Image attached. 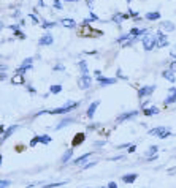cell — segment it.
<instances>
[{"mask_svg": "<svg viewBox=\"0 0 176 188\" xmlns=\"http://www.w3.org/2000/svg\"><path fill=\"white\" fill-rule=\"evenodd\" d=\"M105 188H117V185H116V182H110V183H108Z\"/></svg>", "mask_w": 176, "mask_h": 188, "instance_id": "cell-48", "label": "cell"}, {"mask_svg": "<svg viewBox=\"0 0 176 188\" xmlns=\"http://www.w3.org/2000/svg\"><path fill=\"white\" fill-rule=\"evenodd\" d=\"M18 128H19L18 125H11L10 128H7V130L3 131V134H2V136H0V144H3V142H5V141H7L10 136H13V133H15Z\"/></svg>", "mask_w": 176, "mask_h": 188, "instance_id": "cell-12", "label": "cell"}, {"mask_svg": "<svg viewBox=\"0 0 176 188\" xmlns=\"http://www.w3.org/2000/svg\"><path fill=\"white\" fill-rule=\"evenodd\" d=\"M54 71H65L64 63H57V65H54Z\"/></svg>", "mask_w": 176, "mask_h": 188, "instance_id": "cell-37", "label": "cell"}, {"mask_svg": "<svg viewBox=\"0 0 176 188\" xmlns=\"http://www.w3.org/2000/svg\"><path fill=\"white\" fill-rule=\"evenodd\" d=\"M54 43V38H52V35L48 32V33H45V35H42V38L38 40V44L40 46H51Z\"/></svg>", "mask_w": 176, "mask_h": 188, "instance_id": "cell-13", "label": "cell"}, {"mask_svg": "<svg viewBox=\"0 0 176 188\" xmlns=\"http://www.w3.org/2000/svg\"><path fill=\"white\" fill-rule=\"evenodd\" d=\"M25 87H27V90H29V92H30V93H32V95H35V93H37V90H35V89H33V87H32V86H29V84H27V86H25Z\"/></svg>", "mask_w": 176, "mask_h": 188, "instance_id": "cell-45", "label": "cell"}, {"mask_svg": "<svg viewBox=\"0 0 176 188\" xmlns=\"http://www.w3.org/2000/svg\"><path fill=\"white\" fill-rule=\"evenodd\" d=\"M62 92V86L60 84H54L49 87V93H52V95H57V93Z\"/></svg>", "mask_w": 176, "mask_h": 188, "instance_id": "cell-30", "label": "cell"}, {"mask_svg": "<svg viewBox=\"0 0 176 188\" xmlns=\"http://www.w3.org/2000/svg\"><path fill=\"white\" fill-rule=\"evenodd\" d=\"M15 36L19 38V40H25V35H24L22 30H15Z\"/></svg>", "mask_w": 176, "mask_h": 188, "instance_id": "cell-36", "label": "cell"}, {"mask_svg": "<svg viewBox=\"0 0 176 188\" xmlns=\"http://www.w3.org/2000/svg\"><path fill=\"white\" fill-rule=\"evenodd\" d=\"M32 68H33V59H32V57H29V59H25V60L21 63V66L16 70V74L24 76V74H25V71H29V70H32Z\"/></svg>", "mask_w": 176, "mask_h": 188, "instance_id": "cell-5", "label": "cell"}, {"mask_svg": "<svg viewBox=\"0 0 176 188\" xmlns=\"http://www.w3.org/2000/svg\"><path fill=\"white\" fill-rule=\"evenodd\" d=\"M144 33H147V30L146 29H137V27H133V29L130 30V38L133 40V41H137V40L141 36V35H144Z\"/></svg>", "mask_w": 176, "mask_h": 188, "instance_id": "cell-17", "label": "cell"}, {"mask_svg": "<svg viewBox=\"0 0 176 188\" xmlns=\"http://www.w3.org/2000/svg\"><path fill=\"white\" fill-rule=\"evenodd\" d=\"M147 104H149V100H147V101H143V103H141V107L144 109V107H147Z\"/></svg>", "mask_w": 176, "mask_h": 188, "instance_id": "cell-53", "label": "cell"}, {"mask_svg": "<svg viewBox=\"0 0 176 188\" xmlns=\"http://www.w3.org/2000/svg\"><path fill=\"white\" fill-rule=\"evenodd\" d=\"M135 150H137V145H135V144H132V145L129 147V153H133Z\"/></svg>", "mask_w": 176, "mask_h": 188, "instance_id": "cell-47", "label": "cell"}, {"mask_svg": "<svg viewBox=\"0 0 176 188\" xmlns=\"http://www.w3.org/2000/svg\"><path fill=\"white\" fill-rule=\"evenodd\" d=\"M24 149H25L24 145H16V152H22Z\"/></svg>", "mask_w": 176, "mask_h": 188, "instance_id": "cell-50", "label": "cell"}, {"mask_svg": "<svg viewBox=\"0 0 176 188\" xmlns=\"http://www.w3.org/2000/svg\"><path fill=\"white\" fill-rule=\"evenodd\" d=\"M171 57L176 60V46H174V48H173V51H171Z\"/></svg>", "mask_w": 176, "mask_h": 188, "instance_id": "cell-51", "label": "cell"}, {"mask_svg": "<svg viewBox=\"0 0 176 188\" xmlns=\"http://www.w3.org/2000/svg\"><path fill=\"white\" fill-rule=\"evenodd\" d=\"M65 2H78V0H65Z\"/></svg>", "mask_w": 176, "mask_h": 188, "instance_id": "cell-61", "label": "cell"}, {"mask_svg": "<svg viewBox=\"0 0 176 188\" xmlns=\"http://www.w3.org/2000/svg\"><path fill=\"white\" fill-rule=\"evenodd\" d=\"M78 68L81 71V76H87L89 74V68H87V62L86 60H79L78 62Z\"/></svg>", "mask_w": 176, "mask_h": 188, "instance_id": "cell-24", "label": "cell"}, {"mask_svg": "<svg viewBox=\"0 0 176 188\" xmlns=\"http://www.w3.org/2000/svg\"><path fill=\"white\" fill-rule=\"evenodd\" d=\"M170 71H171V73H176V60L170 63Z\"/></svg>", "mask_w": 176, "mask_h": 188, "instance_id": "cell-43", "label": "cell"}, {"mask_svg": "<svg viewBox=\"0 0 176 188\" xmlns=\"http://www.w3.org/2000/svg\"><path fill=\"white\" fill-rule=\"evenodd\" d=\"M78 35L79 36H100V35H103V32H100V30H92L89 25H83V24H81V30H79Z\"/></svg>", "mask_w": 176, "mask_h": 188, "instance_id": "cell-4", "label": "cell"}, {"mask_svg": "<svg viewBox=\"0 0 176 188\" xmlns=\"http://www.w3.org/2000/svg\"><path fill=\"white\" fill-rule=\"evenodd\" d=\"M5 79H7V74L0 71V81H5Z\"/></svg>", "mask_w": 176, "mask_h": 188, "instance_id": "cell-52", "label": "cell"}, {"mask_svg": "<svg viewBox=\"0 0 176 188\" xmlns=\"http://www.w3.org/2000/svg\"><path fill=\"white\" fill-rule=\"evenodd\" d=\"M147 134H149V136H157L160 139H167L168 136H171V131L167 127H156V128L147 131Z\"/></svg>", "mask_w": 176, "mask_h": 188, "instance_id": "cell-2", "label": "cell"}, {"mask_svg": "<svg viewBox=\"0 0 176 188\" xmlns=\"http://www.w3.org/2000/svg\"><path fill=\"white\" fill-rule=\"evenodd\" d=\"M127 18H129V15H125V13H116V15H113L111 21L116 24H122L124 19H127Z\"/></svg>", "mask_w": 176, "mask_h": 188, "instance_id": "cell-23", "label": "cell"}, {"mask_svg": "<svg viewBox=\"0 0 176 188\" xmlns=\"http://www.w3.org/2000/svg\"><path fill=\"white\" fill-rule=\"evenodd\" d=\"M79 106V103H76V101H72V100H68L64 106H60V107H54V109H49L48 112L49 114H52V115H60V114H68L70 111H73V109H76V107Z\"/></svg>", "mask_w": 176, "mask_h": 188, "instance_id": "cell-1", "label": "cell"}, {"mask_svg": "<svg viewBox=\"0 0 176 188\" xmlns=\"http://www.w3.org/2000/svg\"><path fill=\"white\" fill-rule=\"evenodd\" d=\"M162 77L167 79V81H170V82H174V81H176L174 73H171L170 70H164V71H162Z\"/></svg>", "mask_w": 176, "mask_h": 188, "instance_id": "cell-26", "label": "cell"}, {"mask_svg": "<svg viewBox=\"0 0 176 188\" xmlns=\"http://www.w3.org/2000/svg\"><path fill=\"white\" fill-rule=\"evenodd\" d=\"M160 111H159V107L157 106H149V107H144L143 109V114L146 117H151V115H157Z\"/></svg>", "mask_w": 176, "mask_h": 188, "instance_id": "cell-21", "label": "cell"}, {"mask_svg": "<svg viewBox=\"0 0 176 188\" xmlns=\"http://www.w3.org/2000/svg\"><path fill=\"white\" fill-rule=\"evenodd\" d=\"M86 139V133H78L76 136H73V141H72V149H76V147H79L81 144L84 142Z\"/></svg>", "mask_w": 176, "mask_h": 188, "instance_id": "cell-16", "label": "cell"}, {"mask_svg": "<svg viewBox=\"0 0 176 188\" xmlns=\"http://www.w3.org/2000/svg\"><path fill=\"white\" fill-rule=\"evenodd\" d=\"M78 86H79V89H89L90 86H92V77L87 74V76H81L79 79H78Z\"/></svg>", "mask_w": 176, "mask_h": 188, "instance_id": "cell-10", "label": "cell"}, {"mask_svg": "<svg viewBox=\"0 0 176 188\" xmlns=\"http://www.w3.org/2000/svg\"><path fill=\"white\" fill-rule=\"evenodd\" d=\"M25 188H35V185L32 183V185H29V186H25Z\"/></svg>", "mask_w": 176, "mask_h": 188, "instance_id": "cell-60", "label": "cell"}, {"mask_svg": "<svg viewBox=\"0 0 176 188\" xmlns=\"http://www.w3.org/2000/svg\"><path fill=\"white\" fill-rule=\"evenodd\" d=\"M37 144H40V142H38V136H33V138L30 139V144H29V145H30V147H35Z\"/></svg>", "mask_w": 176, "mask_h": 188, "instance_id": "cell-40", "label": "cell"}, {"mask_svg": "<svg viewBox=\"0 0 176 188\" xmlns=\"http://www.w3.org/2000/svg\"><path fill=\"white\" fill-rule=\"evenodd\" d=\"M70 123H75V119L73 117H65V119H62L60 122L56 125V130H60V128H65V127H68Z\"/></svg>", "mask_w": 176, "mask_h": 188, "instance_id": "cell-20", "label": "cell"}, {"mask_svg": "<svg viewBox=\"0 0 176 188\" xmlns=\"http://www.w3.org/2000/svg\"><path fill=\"white\" fill-rule=\"evenodd\" d=\"M141 43H143L144 51H152V49L156 48V35L144 33V35H143V40H141Z\"/></svg>", "mask_w": 176, "mask_h": 188, "instance_id": "cell-3", "label": "cell"}, {"mask_svg": "<svg viewBox=\"0 0 176 188\" xmlns=\"http://www.w3.org/2000/svg\"><path fill=\"white\" fill-rule=\"evenodd\" d=\"M2 161H3V157H2V153H0V168H2Z\"/></svg>", "mask_w": 176, "mask_h": 188, "instance_id": "cell-58", "label": "cell"}, {"mask_svg": "<svg viewBox=\"0 0 176 188\" xmlns=\"http://www.w3.org/2000/svg\"><path fill=\"white\" fill-rule=\"evenodd\" d=\"M67 182H60V183H46L45 186H42V188H57V186H64Z\"/></svg>", "mask_w": 176, "mask_h": 188, "instance_id": "cell-32", "label": "cell"}, {"mask_svg": "<svg viewBox=\"0 0 176 188\" xmlns=\"http://www.w3.org/2000/svg\"><path fill=\"white\" fill-rule=\"evenodd\" d=\"M99 163V161H89V163H86V165H83V171H87V169H90V168H94Z\"/></svg>", "mask_w": 176, "mask_h": 188, "instance_id": "cell-34", "label": "cell"}, {"mask_svg": "<svg viewBox=\"0 0 176 188\" xmlns=\"http://www.w3.org/2000/svg\"><path fill=\"white\" fill-rule=\"evenodd\" d=\"M3 131H5V127L2 125V127H0V136H2V134H3Z\"/></svg>", "mask_w": 176, "mask_h": 188, "instance_id": "cell-56", "label": "cell"}, {"mask_svg": "<svg viewBox=\"0 0 176 188\" xmlns=\"http://www.w3.org/2000/svg\"><path fill=\"white\" fill-rule=\"evenodd\" d=\"M138 112L140 111H127V112H122V114L117 115L116 122L117 123H122V122H125V120H132V119H135V117L138 115Z\"/></svg>", "mask_w": 176, "mask_h": 188, "instance_id": "cell-8", "label": "cell"}, {"mask_svg": "<svg viewBox=\"0 0 176 188\" xmlns=\"http://www.w3.org/2000/svg\"><path fill=\"white\" fill-rule=\"evenodd\" d=\"M117 77H119V79H124V81L127 79V76L122 74V70H117Z\"/></svg>", "mask_w": 176, "mask_h": 188, "instance_id": "cell-44", "label": "cell"}, {"mask_svg": "<svg viewBox=\"0 0 176 188\" xmlns=\"http://www.w3.org/2000/svg\"><path fill=\"white\" fill-rule=\"evenodd\" d=\"M147 21H159L160 19V13L159 11H149V13H146V16H144Z\"/></svg>", "mask_w": 176, "mask_h": 188, "instance_id": "cell-27", "label": "cell"}, {"mask_svg": "<svg viewBox=\"0 0 176 188\" xmlns=\"http://www.w3.org/2000/svg\"><path fill=\"white\" fill-rule=\"evenodd\" d=\"M157 150H159V147H157V145H151V147H149V150H147V157L157 155Z\"/></svg>", "mask_w": 176, "mask_h": 188, "instance_id": "cell-31", "label": "cell"}, {"mask_svg": "<svg viewBox=\"0 0 176 188\" xmlns=\"http://www.w3.org/2000/svg\"><path fill=\"white\" fill-rule=\"evenodd\" d=\"M106 144V141H95L94 142V147H103Z\"/></svg>", "mask_w": 176, "mask_h": 188, "instance_id": "cell-42", "label": "cell"}, {"mask_svg": "<svg viewBox=\"0 0 176 188\" xmlns=\"http://www.w3.org/2000/svg\"><path fill=\"white\" fill-rule=\"evenodd\" d=\"M51 141H52V138H51V136H48V134H38V142H40V144L48 145Z\"/></svg>", "mask_w": 176, "mask_h": 188, "instance_id": "cell-29", "label": "cell"}, {"mask_svg": "<svg viewBox=\"0 0 176 188\" xmlns=\"http://www.w3.org/2000/svg\"><path fill=\"white\" fill-rule=\"evenodd\" d=\"M129 16H132V18H137V19H140V15H138V11H135V10H129Z\"/></svg>", "mask_w": 176, "mask_h": 188, "instance_id": "cell-38", "label": "cell"}, {"mask_svg": "<svg viewBox=\"0 0 176 188\" xmlns=\"http://www.w3.org/2000/svg\"><path fill=\"white\" fill-rule=\"evenodd\" d=\"M97 82H99V86L105 87V86H113V84H116V82H117V79H116V77H105V76H99V77H97Z\"/></svg>", "mask_w": 176, "mask_h": 188, "instance_id": "cell-11", "label": "cell"}, {"mask_svg": "<svg viewBox=\"0 0 176 188\" xmlns=\"http://www.w3.org/2000/svg\"><path fill=\"white\" fill-rule=\"evenodd\" d=\"M176 103V87H170L168 89V97L164 100V104L168 106V104H173Z\"/></svg>", "mask_w": 176, "mask_h": 188, "instance_id": "cell-15", "label": "cell"}, {"mask_svg": "<svg viewBox=\"0 0 176 188\" xmlns=\"http://www.w3.org/2000/svg\"><path fill=\"white\" fill-rule=\"evenodd\" d=\"M99 106H100V100L90 103L89 107H87V111H86V117H87V119H94V115H95V112H97V109H99Z\"/></svg>", "mask_w": 176, "mask_h": 188, "instance_id": "cell-9", "label": "cell"}, {"mask_svg": "<svg viewBox=\"0 0 176 188\" xmlns=\"http://www.w3.org/2000/svg\"><path fill=\"white\" fill-rule=\"evenodd\" d=\"M121 179H122V182H124V183L130 185V183H133L135 180L138 179V174H135V172H130V174H124V176L121 177Z\"/></svg>", "mask_w": 176, "mask_h": 188, "instance_id": "cell-19", "label": "cell"}, {"mask_svg": "<svg viewBox=\"0 0 176 188\" xmlns=\"http://www.w3.org/2000/svg\"><path fill=\"white\" fill-rule=\"evenodd\" d=\"M10 81H11V84H15V86H25V79H24V76L16 74V73H15V76H13Z\"/></svg>", "mask_w": 176, "mask_h": 188, "instance_id": "cell-22", "label": "cell"}, {"mask_svg": "<svg viewBox=\"0 0 176 188\" xmlns=\"http://www.w3.org/2000/svg\"><path fill=\"white\" fill-rule=\"evenodd\" d=\"M156 90V86H141L138 89V98L143 100V98H149Z\"/></svg>", "mask_w": 176, "mask_h": 188, "instance_id": "cell-6", "label": "cell"}, {"mask_svg": "<svg viewBox=\"0 0 176 188\" xmlns=\"http://www.w3.org/2000/svg\"><path fill=\"white\" fill-rule=\"evenodd\" d=\"M2 29H3V22H2V21H0V30H2Z\"/></svg>", "mask_w": 176, "mask_h": 188, "instance_id": "cell-59", "label": "cell"}, {"mask_svg": "<svg viewBox=\"0 0 176 188\" xmlns=\"http://www.w3.org/2000/svg\"><path fill=\"white\" fill-rule=\"evenodd\" d=\"M42 27H43V29H52V27H56V22H48V21H45L42 24Z\"/></svg>", "mask_w": 176, "mask_h": 188, "instance_id": "cell-35", "label": "cell"}, {"mask_svg": "<svg viewBox=\"0 0 176 188\" xmlns=\"http://www.w3.org/2000/svg\"><path fill=\"white\" fill-rule=\"evenodd\" d=\"M29 18H30V19L33 21V24H38V22H40V21H38V18H37V16L33 15V13H32V15H29Z\"/></svg>", "mask_w": 176, "mask_h": 188, "instance_id": "cell-46", "label": "cell"}, {"mask_svg": "<svg viewBox=\"0 0 176 188\" xmlns=\"http://www.w3.org/2000/svg\"><path fill=\"white\" fill-rule=\"evenodd\" d=\"M94 74H95V77H99V76H102V71L100 70H95V71H94Z\"/></svg>", "mask_w": 176, "mask_h": 188, "instance_id": "cell-54", "label": "cell"}, {"mask_svg": "<svg viewBox=\"0 0 176 188\" xmlns=\"http://www.w3.org/2000/svg\"><path fill=\"white\" fill-rule=\"evenodd\" d=\"M60 25L67 27V29H75V27H76V21L75 19H70V18H65V19L60 21Z\"/></svg>", "mask_w": 176, "mask_h": 188, "instance_id": "cell-25", "label": "cell"}, {"mask_svg": "<svg viewBox=\"0 0 176 188\" xmlns=\"http://www.w3.org/2000/svg\"><path fill=\"white\" fill-rule=\"evenodd\" d=\"M127 40H130V35H129V33H124V35H121V36L116 40V41H117V43H125Z\"/></svg>", "mask_w": 176, "mask_h": 188, "instance_id": "cell-33", "label": "cell"}, {"mask_svg": "<svg viewBox=\"0 0 176 188\" xmlns=\"http://www.w3.org/2000/svg\"><path fill=\"white\" fill-rule=\"evenodd\" d=\"M52 2H54V8H56V10H64V8H62V3H60V0H52Z\"/></svg>", "mask_w": 176, "mask_h": 188, "instance_id": "cell-39", "label": "cell"}, {"mask_svg": "<svg viewBox=\"0 0 176 188\" xmlns=\"http://www.w3.org/2000/svg\"><path fill=\"white\" fill-rule=\"evenodd\" d=\"M130 145L132 144H129V142L127 144H121V145H117V149H125V147H130Z\"/></svg>", "mask_w": 176, "mask_h": 188, "instance_id": "cell-49", "label": "cell"}, {"mask_svg": "<svg viewBox=\"0 0 176 188\" xmlns=\"http://www.w3.org/2000/svg\"><path fill=\"white\" fill-rule=\"evenodd\" d=\"M168 172H170V174H173V172H176V168H171V169H168Z\"/></svg>", "mask_w": 176, "mask_h": 188, "instance_id": "cell-57", "label": "cell"}, {"mask_svg": "<svg viewBox=\"0 0 176 188\" xmlns=\"http://www.w3.org/2000/svg\"><path fill=\"white\" fill-rule=\"evenodd\" d=\"M10 180H0V188H8L10 186Z\"/></svg>", "mask_w": 176, "mask_h": 188, "instance_id": "cell-41", "label": "cell"}, {"mask_svg": "<svg viewBox=\"0 0 176 188\" xmlns=\"http://www.w3.org/2000/svg\"><path fill=\"white\" fill-rule=\"evenodd\" d=\"M73 152H75V149H67V150L64 152L62 158H60V163H62V165H67V163H68V161L73 158Z\"/></svg>", "mask_w": 176, "mask_h": 188, "instance_id": "cell-18", "label": "cell"}, {"mask_svg": "<svg viewBox=\"0 0 176 188\" xmlns=\"http://www.w3.org/2000/svg\"><path fill=\"white\" fill-rule=\"evenodd\" d=\"M129 2H132V0H129Z\"/></svg>", "mask_w": 176, "mask_h": 188, "instance_id": "cell-62", "label": "cell"}, {"mask_svg": "<svg viewBox=\"0 0 176 188\" xmlns=\"http://www.w3.org/2000/svg\"><path fill=\"white\" fill-rule=\"evenodd\" d=\"M167 46H168L167 35L162 30H157V33H156V48H167Z\"/></svg>", "mask_w": 176, "mask_h": 188, "instance_id": "cell-7", "label": "cell"}, {"mask_svg": "<svg viewBox=\"0 0 176 188\" xmlns=\"http://www.w3.org/2000/svg\"><path fill=\"white\" fill-rule=\"evenodd\" d=\"M121 158H122V155H119V157H113V158H111V161H117V160H121Z\"/></svg>", "mask_w": 176, "mask_h": 188, "instance_id": "cell-55", "label": "cell"}, {"mask_svg": "<svg viewBox=\"0 0 176 188\" xmlns=\"http://www.w3.org/2000/svg\"><path fill=\"white\" fill-rule=\"evenodd\" d=\"M160 27H162V30H167V32H173V30H174V24L170 22V21L160 22Z\"/></svg>", "mask_w": 176, "mask_h": 188, "instance_id": "cell-28", "label": "cell"}, {"mask_svg": "<svg viewBox=\"0 0 176 188\" xmlns=\"http://www.w3.org/2000/svg\"><path fill=\"white\" fill-rule=\"evenodd\" d=\"M90 155H92V152H87V153H83L81 157H78V158L72 160V161H73L75 166H83V165H86V161H89Z\"/></svg>", "mask_w": 176, "mask_h": 188, "instance_id": "cell-14", "label": "cell"}]
</instances>
